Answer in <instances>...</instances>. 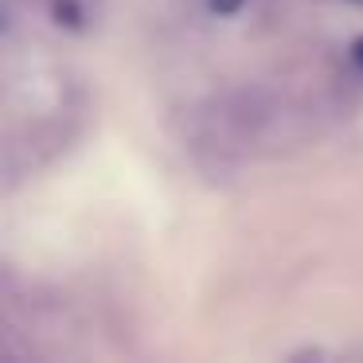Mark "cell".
<instances>
[{"label": "cell", "instance_id": "1", "mask_svg": "<svg viewBox=\"0 0 363 363\" xmlns=\"http://www.w3.org/2000/svg\"><path fill=\"white\" fill-rule=\"evenodd\" d=\"M281 121V106L269 90L262 86H242L223 94L219 102L207 113V125H211V141L227 152L250 149V145L266 141L274 133V125Z\"/></svg>", "mask_w": 363, "mask_h": 363}, {"label": "cell", "instance_id": "2", "mask_svg": "<svg viewBox=\"0 0 363 363\" xmlns=\"http://www.w3.org/2000/svg\"><path fill=\"white\" fill-rule=\"evenodd\" d=\"M203 4H207V12H211V16H238L246 0H203Z\"/></svg>", "mask_w": 363, "mask_h": 363}]
</instances>
